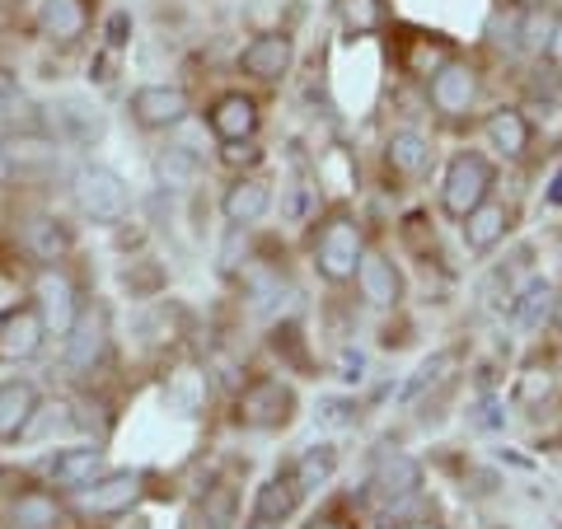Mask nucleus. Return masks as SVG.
Masks as SVG:
<instances>
[{"mask_svg": "<svg viewBox=\"0 0 562 529\" xmlns=\"http://www.w3.org/2000/svg\"><path fill=\"white\" fill-rule=\"evenodd\" d=\"M76 206H80L90 221H109V225H113V221L127 216L132 198H127V183H122L113 169L85 165V169L76 173Z\"/></svg>", "mask_w": 562, "mask_h": 529, "instance_id": "obj_1", "label": "nucleus"}, {"mask_svg": "<svg viewBox=\"0 0 562 529\" xmlns=\"http://www.w3.org/2000/svg\"><path fill=\"white\" fill-rule=\"evenodd\" d=\"M492 192V165L483 160V155H454L450 169H446V192L441 202L454 221H464L473 206H483Z\"/></svg>", "mask_w": 562, "mask_h": 529, "instance_id": "obj_2", "label": "nucleus"}, {"mask_svg": "<svg viewBox=\"0 0 562 529\" xmlns=\"http://www.w3.org/2000/svg\"><path fill=\"white\" fill-rule=\"evenodd\" d=\"M314 262H319V272L328 281H347L357 272L361 262V230L351 216H333L324 230H319V244H314Z\"/></svg>", "mask_w": 562, "mask_h": 529, "instance_id": "obj_3", "label": "nucleus"}, {"mask_svg": "<svg viewBox=\"0 0 562 529\" xmlns=\"http://www.w3.org/2000/svg\"><path fill=\"white\" fill-rule=\"evenodd\" d=\"M291 413H295V394H291V384H281V380H254L249 390L239 394V421L254 431L286 427Z\"/></svg>", "mask_w": 562, "mask_h": 529, "instance_id": "obj_4", "label": "nucleus"}, {"mask_svg": "<svg viewBox=\"0 0 562 529\" xmlns=\"http://www.w3.org/2000/svg\"><path fill=\"white\" fill-rule=\"evenodd\" d=\"M43 314L38 305H14L0 314V361H29V357H38V347H43Z\"/></svg>", "mask_w": 562, "mask_h": 529, "instance_id": "obj_5", "label": "nucleus"}, {"mask_svg": "<svg viewBox=\"0 0 562 529\" xmlns=\"http://www.w3.org/2000/svg\"><path fill=\"white\" fill-rule=\"evenodd\" d=\"M136 497H140V473L122 469V473H109V479H94L90 487H80V510L85 516H117Z\"/></svg>", "mask_w": 562, "mask_h": 529, "instance_id": "obj_6", "label": "nucleus"}, {"mask_svg": "<svg viewBox=\"0 0 562 529\" xmlns=\"http://www.w3.org/2000/svg\"><path fill=\"white\" fill-rule=\"evenodd\" d=\"M132 117L140 127H179L188 117V94L179 85H146L132 94Z\"/></svg>", "mask_w": 562, "mask_h": 529, "instance_id": "obj_7", "label": "nucleus"}, {"mask_svg": "<svg viewBox=\"0 0 562 529\" xmlns=\"http://www.w3.org/2000/svg\"><path fill=\"white\" fill-rule=\"evenodd\" d=\"M291 38L286 33H258V38L239 52V70L254 80H281L291 66Z\"/></svg>", "mask_w": 562, "mask_h": 529, "instance_id": "obj_8", "label": "nucleus"}, {"mask_svg": "<svg viewBox=\"0 0 562 529\" xmlns=\"http://www.w3.org/2000/svg\"><path fill=\"white\" fill-rule=\"evenodd\" d=\"M473 94H479V76H473L464 61H446L441 70H431V103H436V109H441L446 117L469 113Z\"/></svg>", "mask_w": 562, "mask_h": 529, "instance_id": "obj_9", "label": "nucleus"}, {"mask_svg": "<svg viewBox=\"0 0 562 529\" xmlns=\"http://www.w3.org/2000/svg\"><path fill=\"white\" fill-rule=\"evenodd\" d=\"M357 291H361V300L366 305H375V309H390L394 300H398V291H403V281H398V268L384 254H361V262H357Z\"/></svg>", "mask_w": 562, "mask_h": 529, "instance_id": "obj_10", "label": "nucleus"}, {"mask_svg": "<svg viewBox=\"0 0 562 529\" xmlns=\"http://www.w3.org/2000/svg\"><path fill=\"white\" fill-rule=\"evenodd\" d=\"M371 487L380 492L384 502H408L413 492L422 487V464L413 460V454H403V450L380 454V460H375V479H371Z\"/></svg>", "mask_w": 562, "mask_h": 529, "instance_id": "obj_11", "label": "nucleus"}, {"mask_svg": "<svg viewBox=\"0 0 562 529\" xmlns=\"http://www.w3.org/2000/svg\"><path fill=\"white\" fill-rule=\"evenodd\" d=\"M109 347V328H103V314L90 309V314H76V324L66 333V365L70 370H94V361L103 357Z\"/></svg>", "mask_w": 562, "mask_h": 529, "instance_id": "obj_12", "label": "nucleus"}, {"mask_svg": "<svg viewBox=\"0 0 562 529\" xmlns=\"http://www.w3.org/2000/svg\"><path fill=\"white\" fill-rule=\"evenodd\" d=\"M305 497V487L295 483V473H277V479H268L258 487V502H254V520L258 525H281V520H291L295 516V506H301Z\"/></svg>", "mask_w": 562, "mask_h": 529, "instance_id": "obj_13", "label": "nucleus"}, {"mask_svg": "<svg viewBox=\"0 0 562 529\" xmlns=\"http://www.w3.org/2000/svg\"><path fill=\"white\" fill-rule=\"evenodd\" d=\"M211 132L221 140H254L258 132V103L249 94H225L211 109Z\"/></svg>", "mask_w": 562, "mask_h": 529, "instance_id": "obj_14", "label": "nucleus"}, {"mask_svg": "<svg viewBox=\"0 0 562 529\" xmlns=\"http://www.w3.org/2000/svg\"><path fill=\"white\" fill-rule=\"evenodd\" d=\"M33 413H38V390L29 380H10L0 384V440H14L29 431Z\"/></svg>", "mask_w": 562, "mask_h": 529, "instance_id": "obj_15", "label": "nucleus"}, {"mask_svg": "<svg viewBox=\"0 0 562 529\" xmlns=\"http://www.w3.org/2000/svg\"><path fill=\"white\" fill-rule=\"evenodd\" d=\"M38 314H43V324L57 333H70V324H76V286H70L61 272L38 277Z\"/></svg>", "mask_w": 562, "mask_h": 529, "instance_id": "obj_16", "label": "nucleus"}, {"mask_svg": "<svg viewBox=\"0 0 562 529\" xmlns=\"http://www.w3.org/2000/svg\"><path fill=\"white\" fill-rule=\"evenodd\" d=\"M99 469H103V450L99 446L61 450L57 460L47 464V473H52V483H57V487H90L99 479Z\"/></svg>", "mask_w": 562, "mask_h": 529, "instance_id": "obj_17", "label": "nucleus"}, {"mask_svg": "<svg viewBox=\"0 0 562 529\" xmlns=\"http://www.w3.org/2000/svg\"><path fill=\"white\" fill-rule=\"evenodd\" d=\"M268 206H272V188L262 179H239L221 202V211H225V221L231 225H254Z\"/></svg>", "mask_w": 562, "mask_h": 529, "instance_id": "obj_18", "label": "nucleus"}, {"mask_svg": "<svg viewBox=\"0 0 562 529\" xmlns=\"http://www.w3.org/2000/svg\"><path fill=\"white\" fill-rule=\"evenodd\" d=\"M384 160H390V169L403 173V179H417V173L431 169V140L417 132H394L390 146H384Z\"/></svg>", "mask_w": 562, "mask_h": 529, "instance_id": "obj_19", "label": "nucleus"}, {"mask_svg": "<svg viewBox=\"0 0 562 529\" xmlns=\"http://www.w3.org/2000/svg\"><path fill=\"white\" fill-rule=\"evenodd\" d=\"M506 225H512V216H506V206H497V202L473 206L469 216H464V244H469L473 254H487L492 244H502Z\"/></svg>", "mask_w": 562, "mask_h": 529, "instance_id": "obj_20", "label": "nucleus"}, {"mask_svg": "<svg viewBox=\"0 0 562 529\" xmlns=\"http://www.w3.org/2000/svg\"><path fill=\"white\" fill-rule=\"evenodd\" d=\"M38 127V109L20 90V80L10 70H0V132H33Z\"/></svg>", "mask_w": 562, "mask_h": 529, "instance_id": "obj_21", "label": "nucleus"}, {"mask_svg": "<svg viewBox=\"0 0 562 529\" xmlns=\"http://www.w3.org/2000/svg\"><path fill=\"white\" fill-rule=\"evenodd\" d=\"M38 24H43L47 38L70 43V38H80V33H85V24H90V14H85V0H43Z\"/></svg>", "mask_w": 562, "mask_h": 529, "instance_id": "obj_22", "label": "nucleus"}, {"mask_svg": "<svg viewBox=\"0 0 562 529\" xmlns=\"http://www.w3.org/2000/svg\"><path fill=\"white\" fill-rule=\"evenodd\" d=\"M487 140H492V150H502V155H525V146H530V122L516 109H497L487 117Z\"/></svg>", "mask_w": 562, "mask_h": 529, "instance_id": "obj_23", "label": "nucleus"}, {"mask_svg": "<svg viewBox=\"0 0 562 529\" xmlns=\"http://www.w3.org/2000/svg\"><path fill=\"white\" fill-rule=\"evenodd\" d=\"M24 244L33 249V258L57 262V258L70 249V235L61 230V221H52V216H33V221L24 225Z\"/></svg>", "mask_w": 562, "mask_h": 529, "instance_id": "obj_24", "label": "nucleus"}, {"mask_svg": "<svg viewBox=\"0 0 562 529\" xmlns=\"http://www.w3.org/2000/svg\"><path fill=\"white\" fill-rule=\"evenodd\" d=\"M291 473H295V483H301L305 492H319L333 473H338V450H333V446H310Z\"/></svg>", "mask_w": 562, "mask_h": 529, "instance_id": "obj_25", "label": "nucleus"}, {"mask_svg": "<svg viewBox=\"0 0 562 529\" xmlns=\"http://www.w3.org/2000/svg\"><path fill=\"white\" fill-rule=\"evenodd\" d=\"M10 516L20 529H57V502H52L47 492H24Z\"/></svg>", "mask_w": 562, "mask_h": 529, "instance_id": "obj_26", "label": "nucleus"}, {"mask_svg": "<svg viewBox=\"0 0 562 529\" xmlns=\"http://www.w3.org/2000/svg\"><path fill=\"white\" fill-rule=\"evenodd\" d=\"M338 14L347 33H371L384 24V0H338Z\"/></svg>", "mask_w": 562, "mask_h": 529, "instance_id": "obj_27", "label": "nucleus"}, {"mask_svg": "<svg viewBox=\"0 0 562 529\" xmlns=\"http://www.w3.org/2000/svg\"><path fill=\"white\" fill-rule=\"evenodd\" d=\"M155 169H160V179L169 183V188H188L192 179H198V160H192V155L179 146V150H165L160 155V165H155Z\"/></svg>", "mask_w": 562, "mask_h": 529, "instance_id": "obj_28", "label": "nucleus"}, {"mask_svg": "<svg viewBox=\"0 0 562 529\" xmlns=\"http://www.w3.org/2000/svg\"><path fill=\"white\" fill-rule=\"evenodd\" d=\"M549 305H553V291L543 286V281H530V286H525V295L512 305V319H516V324H535Z\"/></svg>", "mask_w": 562, "mask_h": 529, "instance_id": "obj_29", "label": "nucleus"}, {"mask_svg": "<svg viewBox=\"0 0 562 529\" xmlns=\"http://www.w3.org/2000/svg\"><path fill=\"white\" fill-rule=\"evenodd\" d=\"M549 390H553V375H549V370H525L520 384H516V398H520V403H539V398H549Z\"/></svg>", "mask_w": 562, "mask_h": 529, "instance_id": "obj_30", "label": "nucleus"}, {"mask_svg": "<svg viewBox=\"0 0 562 529\" xmlns=\"http://www.w3.org/2000/svg\"><path fill=\"white\" fill-rule=\"evenodd\" d=\"M221 155H225V165H235V169L262 160V150L254 146V140H225V150H221Z\"/></svg>", "mask_w": 562, "mask_h": 529, "instance_id": "obj_31", "label": "nucleus"}, {"mask_svg": "<svg viewBox=\"0 0 562 529\" xmlns=\"http://www.w3.org/2000/svg\"><path fill=\"white\" fill-rule=\"evenodd\" d=\"M403 239L413 244V254L427 258V216H408V221H403ZM431 239H436V235H431Z\"/></svg>", "mask_w": 562, "mask_h": 529, "instance_id": "obj_32", "label": "nucleus"}, {"mask_svg": "<svg viewBox=\"0 0 562 529\" xmlns=\"http://www.w3.org/2000/svg\"><path fill=\"white\" fill-rule=\"evenodd\" d=\"M543 52H549V61L562 66V20L549 29V38H543Z\"/></svg>", "mask_w": 562, "mask_h": 529, "instance_id": "obj_33", "label": "nucleus"}, {"mask_svg": "<svg viewBox=\"0 0 562 529\" xmlns=\"http://www.w3.org/2000/svg\"><path fill=\"white\" fill-rule=\"evenodd\" d=\"M127 14H113V20H109V47H122V43H127Z\"/></svg>", "mask_w": 562, "mask_h": 529, "instance_id": "obj_34", "label": "nucleus"}, {"mask_svg": "<svg viewBox=\"0 0 562 529\" xmlns=\"http://www.w3.org/2000/svg\"><path fill=\"white\" fill-rule=\"evenodd\" d=\"M80 113H85V109H76V103H66V122H80ZM80 132H85V136H99V122H85Z\"/></svg>", "mask_w": 562, "mask_h": 529, "instance_id": "obj_35", "label": "nucleus"}, {"mask_svg": "<svg viewBox=\"0 0 562 529\" xmlns=\"http://www.w3.org/2000/svg\"><path fill=\"white\" fill-rule=\"evenodd\" d=\"M342 370H347L342 380H361V357H351V351H347V357H342Z\"/></svg>", "mask_w": 562, "mask_h": 529, "instance_id": "obj_36", "label": "nucleus"}, {"mask_svg": "<svg viewBox=\"0 0 562 529\" xmlns=\"http://www.w3.org/2000/svg\"><path fill=\"white\" fill-rule=\"evenodd\" d=\"M305 529H347V525H342V520H333V516H314Z\"/></svg>", "mask_w": 562, "mask_h": 529, "instance_id": "obj_37", "label": "nucleus"}, {"mask_svg": "<svg viewBox=\"0 0 562 529\" xmlns=\"http://www.w3.org/2000/svg\"><path fill=\"white\" fill-rule=\"evenodd\" d=\"M549 202H553V206H562V169L553 173V183H549Z\"/></svg>", "mask_w": 562, "mask_h": 529, "instance_id": "obj_38", "label": "nucleus"}, {"mask_svg": "<svg viewBox=\"0 0 562 529\" xmlns=\"http://www.w3.org/2000/svg\"><path fill=\"white\" fill-rule=\"evenodd\" d=\"M553 319H558V328H562V291L553 295Z\"/></svg>", "mask_w": 562, "mask_h": 529, "instance_id": "obj_39", "label": "nucleus"}, {"mask_svg": "<svg viewBox=\"0 0 562 529\" xmlns=\"http://www.w3.org/2000/svg\"><path fill=\"white\" fill-rule=\"evenodd\" d=\"M413 529H441V525H413Z\"/></svg>", "mask_w": 562, "mask_h": 529, "instance_id": "obj_40", "label": "nucleus"}]
</instances>
